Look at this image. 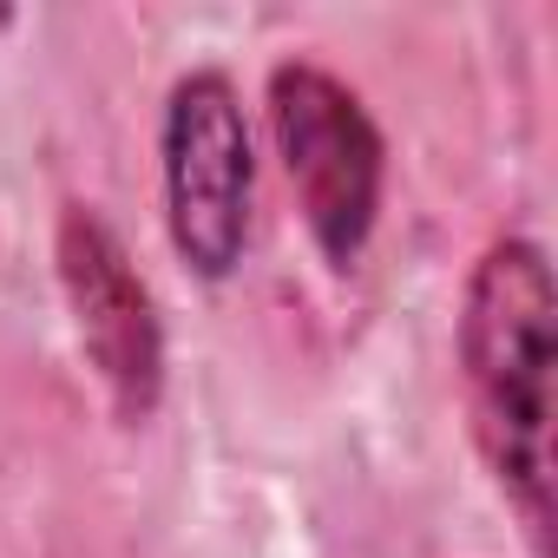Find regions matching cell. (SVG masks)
<instances>
[{
  "label": "cell",
  "mask_w": 558,
  "mask_h": 558,
  "mask_svg": "<svg viewBox=\"0 0 558 558\" xmlns=\"http://www.w3.org/2000/svg\"><path fill=\"white\" fill-rule=\"evenodd\" d=\"M551 368H558V290L551 263L532 236H499L466 276L460 303V381L473 440L532 532L538 558H551Z\"/></svg>",
  "instance_id": "cell-1"
},
{
  "label": "cell",
  "mask_w": 558,
  "mask_h": 558,
  "mask_svg": "<svg viewBox=\"0 0 558 558\" xmlns=\"http://www.w3.org/2000/svg\"><path fill=\"white\" fill-rule=\"evenodd\" d=\"M53 256H60V290L80 329V349L99 368L112 414L125 427H145L165 401V323H158L151 283L138 276L119 230L80 197L60 210Z\"/></svg>",
  "instance_id": "cell-4"
},
{
  "label": "cell",
  "mask_w": 558,
  "mask_h": 558,
  "mask_svg": "<svg viewBox=\"0 0 558 558\" xmlns=\"http://www.w3.org/2000/svg\"><path fill=\"white\" fill-rule=\"evenodd\" d=\"M269 138L296 191V210L329 269H355L388 184V138L362 93L316 60H283L269 73Z\"/></svg>",
  "instance_id": "cell-2"
},
{
  "label": "cell",
  "mask_w": 558,
  "mask_h": 558,
  "mask_svg": "<svg viewBox=\"0 0 558 558\" xmlns=\"http://www.w3.org/2000/svg\"><path fill=\"white\" fill-rule=\"evenodd\" d=\"M158 165H165L171 250L204 283H223L243 263L250 197H256V145H250V119L230 73L204 66L171 86L165 125H158Z\"/></svg>",
  "instance_id": "cell-3"
}]
</instances>
